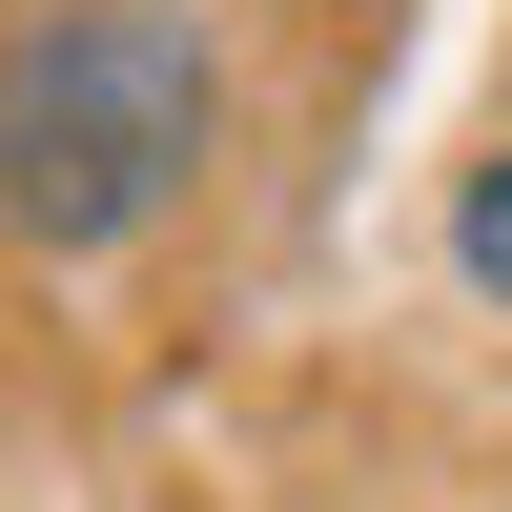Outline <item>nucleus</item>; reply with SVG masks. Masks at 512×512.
Returning a JSON list of instances; mask_svg holds the SVG:
<instances>
[{
  "instance_id": "obj_2",
  "label": "nucleus",
  "mask_w": 512,
  "mask_h": 512,
  "mask_svg": "<svg viewBox=\"0 0 512 512\" xmlns=\"http://www.w3.org/2000/svg\"><path fill=\"white\" fill-rule=\"evenodd\" d=\"M451 287H472V308L512 328V144L472 164V185H451Z\"/></svg>"
},
{
  "instance_id": "obj_1",
  "label": "nucleus",
  "mask_w": 512,
  "mask_h": 512,
  "mask_svg": "<svg viewBox=\"0 0 512 512\" xmlns=\"http://www.w3.org/2000/svg\"><path fill=\"white\" fill-rule=\"evenodd\" d=\"M226 144V62H205L185 0H41L0 41V246L41 267H103Z\"/></svg>"
}]
</instances>
